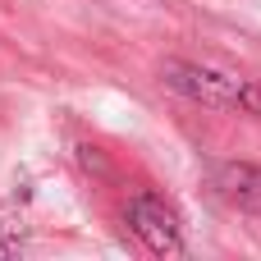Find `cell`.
<instances>
[{
	"label": "cell",
	"instance_id": "1",
	"mask_svg": "<svg viewBox=\"0 0 261 261\" xmlns=\"http://www.w3.org/2000/svg\"><path fill=\"white\" fill-rule=\"evenodd\" d=\"M161 83L202 101V106H220V110H252L261 115V83L206 69V64H188V60H165L161 64Z\"/></svg>",
	"mask_w": 261,
	"mask_h": 261
},
{
	"label": "cell",
	"instance_id": "2",
	"mask_svg": "<svg viewBox=\"0 0 261 261\" xmlns=\"http://www.w3.org/2000/svg\"><path fill=\"white\" fill-rule=\"evenodd\" d=\"M128 225H133V234L147 243V252H156V257H179V252H184V229H179L174 206H165V197L138 193V197L128 202Z\"/></svg>",
	"mask_w": 261,
	"mask_h": 261
},
{
	"label": "cell",
	"instance_id": "3",
	"mask_svg": "<svg viewBox=\"0 0 261 261\" xmlns=\"http://www.w3.org/2000/svg\"><path fill=\"white\" fill-rule=\"evenodd\" d=\"M211 188L220 202L248 211V216H261V170L257 165H216L211 170Z\"/></svg>",
	"mask_w": 261,
	"mask_h": 261
}]
</instances>
